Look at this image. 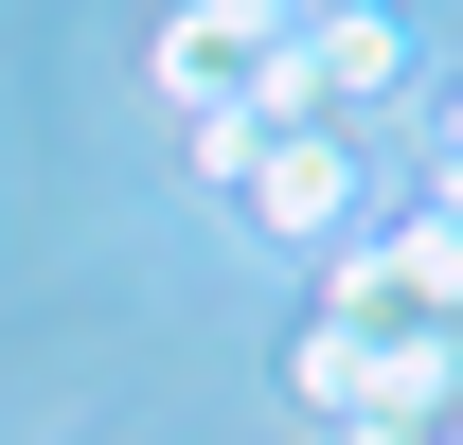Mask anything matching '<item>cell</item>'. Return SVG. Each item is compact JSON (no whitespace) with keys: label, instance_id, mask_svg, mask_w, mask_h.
<instances>
[{"label":"cell","instance_id":"6da1fadb","mask_svg":"<svg viewBox=\"0 0 463 445\" xmlns=\"http://www.w3.org/2000/svg\"><path fill=\"white\" fill-rule=\"evenodd\" d=\"M286 374H303V410H321L339 445H428L446 392H463V338L446 321H303Z\"/></svg>","mask_w":463,"mask_h":445},{"label":"cell","instance_id":"7a4b0ae2","mask_svg":"<svg viewBox=\"0 0 463 445\" xmlns=\"http://www.w3.org/2000/svg\"><path fill=\"white\" fill-rule=\"evenodd\" d=\"M268 54H286V18H232V0L161 18V71H178V90H268Z\"/></svg>","mask_w":463,"mask_h":445},{"label":"cell","instance_id":"3957f363","mask_svg":"<svg viewBox=\"0 0 463 445\" xmlns=\"http://www.w3.org/2000/svg\"><path fill=\"white\" fill-rule=\"evenodd\" d=\"M428 232H446V250H463V161H428Z\"/></svg>","mask_w":463,"mask_h":445},{"label":"cell","instance_id":"277c9868","mask_svg":"<svg viewBox=\"0 0 463 445\" xmlns=\"http://www.w3.org/2000/svg\"><path fill=\"white\" fill-rule=\"evenodd\" d=\"M428 161H463V108H446V125H428Z\"/></svg>","mask_w":463,"mask_h":445}]
</instances>
